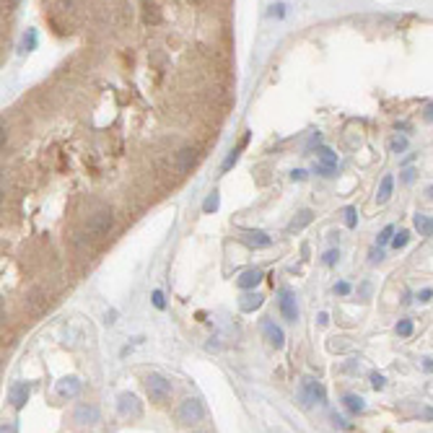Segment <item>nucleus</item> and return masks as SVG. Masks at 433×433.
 <instances>
[{
  "mask_svg": "<svg viewBox=\"0 0 433 433\" xmlns=\"http://www.w3.org/2000/svg\"><path fill=\"white\" fill-rule=\"evenodd\" d=\"M146 389H148V397H151L156 405H164V402H169V397H171V384H169L161 374H151V376L146 379Z\"/></svg>",
  "mask_w": 433,
  "mask_h": 433,
  "instance_id": "1",
  "label": "nucleus"
},
{
  "mask_svg": "<svg viewBox=\"0 0 433 433\" xmlns=\"http://www.w3.org/2000/svg\"><path fill=\"white\" fill-rule=\"evenodd\" d=\"M324 386L319 384V381H314V379H304L301 381V386H299V400H301V405L304 407H311V405H322L324 402Z\"/></svg>",
  "mask_w": 433,
  "mask_h": 433,
  "instance_id": "2",
  "label": "nucleus"
},
{
  "mask_svg": "<svg viewBox=\"0 0 433 433\" xmlns=\"http://www.w3.org/2000/svg\"><path fill=\"white\" fill-rule=\"evenodd\" d=\"M202 415H205V410H202V405L197 400H185L176 410V420L182 425H195V423L202 420Z\"/></svg>",
  "mask_w": 433,
  "mask_h": 433,
  "instance_id": "3",
  "label": "nucleus"
},
{
  "mask_svg": "<svg viewBox=\"0 0 433 433\" xmlns=\"http://www.w3.org/2000/svg\"><path fill=\"white\" fill-rule=\"evenodd\" d=\"M197 151L192 148V146H185V148H179L176 151V156H174V169H176V174L179 176H185V174H190L192 171V166L197 164Z\"/></svg>",
  "mask_w": 433,
  "mask_h": 433,
  "instance_id": "4",
  "label": "nucleus"
},
{
  "mask_svg": "<svg viewBox=\"0 0 433 433\" xmlns=\"http://www.w3.org/2000/svg\"><path fill=\"white\" fill-rule=\"evenodd\" d=\"M278 299H280V314L288 319V322H296V316H299V309H296V299H293V293L283 288V291L278 293Z\"/></svg>",
  "mask_w": 433,
  "mask_h": 433,
  "instance_id": "5",
  "label": "nucleus"
},
{
  "mask_svg": "<svg viewBox=\"0 0 433 433\" xmlns=\"http://www.w3.org/2000/svg\"><path fill=\"white\" fill-rule=\"evenodd\" d=\"M8 397H11V405L21 410V407L29 402V386L26 384H13L11 392H8Z\"/></svg>",
  "mask_w": 433,
  "mask_h": 433,
  "instance_id": "6",
  "label": "nucleus"
},
{
  "mask_svg": "<svg viewBox=\"0 0 433 433\" xmlns=\"http://www.w3.org/2000/svg\"><path fill=\"white\" fill-rule=\"evenodd\" d=\"M99 420V410L94 405H81L76 410V423L78 425H88V423H96Z\"/></svg>",
  "mask_w": 433,
  "mask_h": 433,
  "instance_id": "7",
  "label": "nucleus"
},
{
  "mask_svg": "<svg viewBox=\"0 0 433 433\" xmlns=\"http://www.w3.org/2000/svg\"><path fill=\"white\" fill-rule=\"evenodd\" d=\"M120 413L122 415H140V402L135 394H120Z\"/></svg>",
  "mask_w": 433,
  "mask_h": 433,
  "instance_id": "8",
  "label": "nucleus"
},
{
  "mask_svg": "<svg viewBox=\"0 0 433 433\" xmlns=\"http://www.w3.org/2000/svg\"><path fill=\"white\" fill-rule=\"evenodd\" d=\"M57 392H60V397H76L78 392H81V381L78 379H62L60 381V386H57Z\"/></svg>",
  "mask_w": 433,
  "mask_h": 433,
  "instance_id": "9",
  "label": "nucleus"
},
{
  "mask_svg": "<svg viewBox=\"0 0 433 433\" xmlns=\"http://www.w3.org/2000/svg\"><path fill=\"white\" fill-rule=\"evenodd\" d=\"M260 280H262V272H260V270H246L244 275L239 278V288H244V291H246V288H255Z\"/></svg>",
  "mask_w": 433,
  "mask_h": 433,
  "instance_id": "10",
  "label": "nucleus"
},
{
  "mask_svg": "<svg viewBox=\"0 0 433 433\" xmlns=\"http://www.w3.org/2000/svg\"><path fill=\"white\" fill-rule=\"evenodd\" d=\"M246 244H249V246L267 249L272 241H270V236H267V234H262V231H249V234H246Z\"/></svg>",
  "mask_w": 433,
  "mask_h": 433,
  "instance_id": "11",
  "label": "nucleus"
},
{
  "mask_svg": "<svg viewBox=\"0 0 433 433\" xmlns=\"http://www.w3.org/2000/svg\"><path fill=\"white\" fill-rule=\"evenodd\" d=\"M392 185H394V179L386 174L384 179H381V185H379V195H376V200H379V205H384L386 200L392 197Z\"/></svg>",
  "mask_w": 433,
  "mask_h": 433,
  "instance_id": "12",
  "label": "nucleus"
},
{
  "mask_svg": "<svg viewBox=\"0 0 433 433\" xmlns=\"http://www.w3.org/2000/svg\"><path fill=\"white\" fill-rule=\"evenodd\" d=\"M265 337H267V343H270V345H275V348H280V345H283V332H280L275 324H270V322L265 324Z\"/></svg>",
  "mask_w": 433,
  "mask_h": 433,
  "instance_id": "13",
  "label": "nucleus"
},
{
  "mask_svg": "<svg viewBox=\"0 0 433 433\" xmlns=\"http://www.w3.org/2000/svg\"><path fill=\"white\" fill-rule=\"evenodd\" d=\"M316 156H319V161H322V166H327V169H335V166H337V156H335V153H332L330 148L319 146Z\"/></svg>",
  "mask_w": 433,
  "mask_h": 433,
  "instance_id": "14",
  "label": "nucleus"
},
{
  "mask_svg": "<svg viewBox=\"0 0 433 433\" xmlns=\"http://www.w3.org/2000/svg\"><path fill=\"white\" fill-rule=\"evenodd\" d=\"M415 229L420 236H433V218L425 215H415Z\"/></svg>",
  "mask_w": 433,
  "mask_h": 433,
  "instance_id": "15",
  "label": "nucleus"
},
{
  "mask_svg": "<svg viewBox=\"0 0 433 433\" xmlns=\"http://www.w3.org/2000/svg\"><path fill=\"white\" fill-rule=\"evenodd\" d=\"M311 215H314L311 210H301L299 215L293 218V223H291V231H301L304 226H309V223H311Z\"/></svg>",
  "mask_w": 433,
  "mask_h": 433,
  "instance_id": "16",
  "label": "nucleus"
},
{
  "mask_svg": "<svg viewBox=\"0 0 433 433\" xmlns=\"http://www.w3.org/2000/svg\"><path fill=\"white\" fill-rule=\"evenodd\" d=\"M343 405L350 410V413H360V410H363V400L355 397V394H345L343 397Z\"/></svg>",
  "mask_w": 433,
  "mask_h": 433,
  "instance_id": "17",
  "label": "nucleus"
},
{
  "mask_svg": "<svg viewBox=\"0 0 433 433\" xmlns=\"http://www.w3.org/2000/svg\"><path fill=\"white\" fill-rule=\"evenodd\" d=\"M260 304H262V296L255 293V296H244L239 306H241V311H252V309H257Z\"/></svg>",
  "mask_w": 433,
  "mask_h": 433,
  "instance_id": "18",
  "label": "nucleus"
},
{
  "mask_svg": "<svg viewBox=\"0 0 433 433\" xmlns=\"http://www.w3.org/2000/svg\"><path fill=\"white\" fill-rule=\"evenodd\" d=\"M397 335L400 337H410V335H413V322H410V319H402V322L397 324Z\"/></svg>",
  "mask_w": 433,
  "mask_h": 433,
  "instance_id": "19",
  "label": "nucleus"
},
{
  "mask_svg": "<svg viewBox=\"0 0 433 433\" xmlns=\"http://www.w3.org/2000/svg\"><path fill=\"white\" fill-rule=\"evenodd\" d=\"M34 47H37V31H34V29H29V31H26V37H24V50H26V52H31Z\"/></svg>",
  "mask_w": 433,
  "mask_h": 433,
  "instance_id": "20",
  "label": "nucleus"
},
{
  "mask_svg": "<svg viewBox=\"0 0 433 433\" xmlns=\"http://www.w3.org/2000/svg\"><path fill=\"white\" fill-rule=\"evenodd\" d=\"M407 239H410V234H407V231H400V234L392 239V246H394V249H402V246H407Z\"/></svg>",
  "mask_w": 433,
  "mask_h": 433,
  "instance_id": "21",
  "label": "nucleus"
},
{
  "mask_svg": "<svg viewBox=\"0 0 433 433\" xmlns=\"http://www.w3.org/2000/svg\"><path fill=\"white\" fill-rule=\"evenodd\" d=\"M355 223H358L355 208H350V205H348V208H345V226H348V229H355Z\"/></svg>",
  "mask_w": 433,
  "mask_h": 433,
  "instance_id": "22",
  "label": "nucleus"
},
{
  "mask_svg": "<svg viewBox=\"0 0 433 433\" xmlns=\"http://www.w3.org/2000/svg\"><path fill=\"white\" fill-rule=\"evenodd\" d=\"M213 210H218V192H213L208 200H205V213H213Z\"/></svg>",
  "mask_w": 433,
  "mask_h": 433,
  "instance_id": "23",
  "label": "nucleus"
},
{
  "mask_svg": "<svg viewBox=\"0 0 433 433\" xmlns=\"http://www.w3.org/2000/svg\"><path fill=\"white\" fill-rule=\"evenodd\" d=\"M394 236V226H386V229L379 234V244H386V241H389Z\"/></svg>",
  "mask_w": 433,
  "mask_h": 433,
  "instance_id": "24",
  "label": "nucleus"
},
{
  "mask_svg": "<svg viewBox=\"0 0 433 433\" xmlns=\"http://www.w3.org/2000/svg\"><path fill=\"white\" fill-rule=\"evenodd\" d=\"M405 148H407V140H405V138H394V140H392V151H394V153H402Z\"/></svg>",
  "mask_w": 433,
  "mask_h": 433,
  "instance_id": "25",
  "label": "nucleus"
},
{
  "mask_svg": "<svg viewBox=\"0 0 433 433\" xmlns=\"http://www.w3.org/2000/svg\"><path fill=\"white\" fill-rule=\"evenodd\" d=\"M153 306L156 309H164V293L161 291H153Z\"/></svg>",
  "mask_w": 433,
  "mask_h": 433,
  "instance_id": "26",
  "label": "nucleus"
},
{
  "mask_svg": "<svg viewBox=\"0 0 433 433\" xmlns=\"http://www.w3.org/2000/svg\"><path fill=\"white\" fill-rule=\"evenodd\" d=\"M371 386H374V389H381V386H384V376L381 374H371Z\"/></svg>",
  "mask_w": 433,
  "mask_h": 433,
  "instance_id": "27",
  "label": "nucleus"
},
{
  "mask_svg": "<svg viewBox=\"0 0 433 433\" xmlns=\"http://www.w3.org/2000/svg\"><path fill=\"white\" fill-rule=\"evenodd\" d=\"M335 293H340V296H348V293H350V285H348V283H337V285H335Z\"/></svg>",
  "mask_w": 433,
  "mask_h": 433,
  "instance_id": "28",
  "label": "nucleus"
},
{
  "mask_svg": "<svg viewBox=\"0 0 433 433\" xmlns=\"http://www.w3.org/2000/svg\"><path fill=\"white\" fill-rule=\"evenodd\" d=\"M430 296H433V291H430V288H423V291L418 293V301H428Z\"/></svg>",
  "mask_w": 433,
  "mask_h": 433,
  "instance_id": "29",
  "label": "nucleus"
},
{
  "mask_svg": "<svg viewBox=\"0 0 433 433\" xmlns=\"http://www.w3.org/2000/svg\"><path fill=\"white\" fill-rule=\"evenodd\" d=\"M423 115H425V120H428V122H433V104H428V106H425Z\"/></svg>",
  "mask_w": 433,
  "mask_h": 433,
  "instance_id": "30",
  "label": "nucleus"
},
{
  "mask_svg": "<svg viewBox=\"0 0 433 433\" xmlns=\"http://www.w3.org/2000/svg\"><path fill=\"white\" fill-rule=\"evenodd\" d=\"M335 257H337V252H327V255H324V262H327V265H332V262H335Z\"/></svg>",
  "mask_w": 433,
  "mask_h": 433,
  "instance_id": "31",
  "label": "nucleus"
},
{
  "mask_svg": "<svg viewBox=\"0 0 433 433\" xmlns=\"http://www.w3.org/2000/svg\"><path fill=\"white\" fill-rule=\"evenodd\" d=\"M3 433H18V430H16L13 423H6V425H3Z\"/></svg>",
  "mask_w": 433,
  "mask_h": 433,
  "instance_id": "32",
  "label": "nucleus"
},
{
  "mask_svg": "<svg viewBox=\"0 0 433 433\" xmlns=\"http://www.w3.org/2000/svg\"><path fill=\"white\" fill-rule=\"evenodd\" d=\"M293 179H306V171H301V169H296L293 174H291Z\"/></svg>",
  "mask_w": 433,
  "mask_h": 433,
  "instance_id": "33",
  "label": "nucleus"
},
{
  "mask_svg": "<svg viewBox=\"0 0 433 433\" xmlns=\"http://www.w3.org/2000/svg\"><path fill=\"white\" fill-rule=\"evenodd\" d=\"M402 179H405V182H413V179H415V171H410V169H407V171L402 174Z\"/></svg>",
  "mask_w": 433,
  "mask_h": 433,
  "instance_id": "34",
  "label": "nucleus"
},
{
  "mask_svg": "<svg viewBox=\"0 0 433 433\" xmlns=\"http://www.w3.org/2000/svg\"><path fill=\"white\" fill-rule=\"evenodd\" d=\"M283 11H285L283 6H275V8H272V16H278V18H283Z\"/></svg>",
  "mask_w": 433,
  "mask_h": 433,
  "instance_id": "35",
  "label": "nucleus"
},
{
  "mask_svg": "<svg viewBox=\"0 0 433 433\" xmlns=\"http://www.w3.org/2000/svg\"><path fill=\"white\" fill-rule=\"evenodd\" d=\"M379 260H384V255H381V252H376V249H374V252H371V262H379Z\"/></svg>",
  "mask_w": 433,
  "mask_h": 433,
  "instance_id": "36",
  "label": "nucleus"
},
{
  "mask_svg": "<svg viewBox=\"0 0 433 433\" xmlns=\"http://www.w3.org/2000/svg\"><path fill=\"white\" fill-rule=\"evenodd\" d=\"M423 366H425V371H433V360H430V358H425V360H423Z\"/></svg>",
  "mask_w": 433,
  "mask_h": 433,
  "instance_id": "37",
  "label": "nucleus"
},
{
  "mask_svg": "<svg viewBox=\"0 0 433 433\" xmlns=\"http://www.w3.org/2000/svg\"><path fill=\"white\" fill-rule=\"evenodd\" d=\"M425 197H428V200H433V187H425Z\"/></svg>",
  "mask_w": 433,
  "mask_h": 433,
  "instance_id": "38",
  "label": "nucleus"
}]
</instances>
